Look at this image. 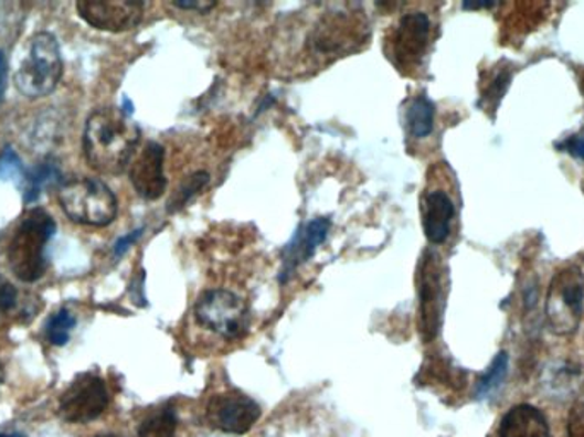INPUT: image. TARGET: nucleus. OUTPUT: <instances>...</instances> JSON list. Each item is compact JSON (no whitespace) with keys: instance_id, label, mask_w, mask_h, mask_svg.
Here are the masks:
<instances>
[{"instance_id":"9","label":"nucleus","mask_w":584,"mask_h":437,"mask_svg":"<svg viewBox=\"0 0 584 437\" xmlns=\"http://www.w3.org/2000/svg\"><path fill=\"white\" fill-rule=\"evenodd\" d=\"M418 315L424 340H433L442 327L445 284H443L442 257L436 252H426L417 274Z\"/></svg>"},{"instance_id":"29","label":"nucleus","mask_w":584,"mask_h":437,"mask_svg":"<svg viewBox=\"0 0 584 437\" xmlns=\"http://www.w3.org/2000/svg\"><path fill=\"white\" fill-rule=\"evenodd\" d=\"M562 148L570 152L574 158L584 159V139L580 136L570 137L562 143Z\"/></svg>"},{"instance_id":"8","label":"nucleus","mask_w":584,"mask_h":437,"mask_svg":"<svg viewBox=\"0 0 584 437\" xmlns=\"http://www.w3.org/2000/svg\"><path fill=\"white\" fill-rule=\"evenodd\" d=\"M193 318L200 328L224 340H238L248 332V306L230 289L205 290L193 306Z\"/></svg>"},{"instance_id":"2","label":"nucleus","mask_w":584,"mask_h":437,"mask_svg":"<svg viewBox=\"0 0 584 437\" xmlns=\"http://www.w3.org/2000/svg\"><path fill=\"white\" fill-rule=\"evenodd\" d=\"M140 130L129 114L102 108L91 115L84 129V156L91 168L103 174H120L136 154Z\"/></svg>"},{"instance_id":"10","label":"nucleus","mask_w":584,"mask_h":437,"mask_svg":"<svg viewBox=\"0 0 584 437\" xmlns=\"http://www.w3.org/2000/svg\"><path fill=\"white\" fill-rule=\"evenodd\" d=\"M108 402L105 381L96 374H81L62 395L61 415L67 423H91L106 411Z\"/></svg>"},{"instance_id":"17","label":"nucleus","mask_w":584,"mask_h":437,"mask_svg":"<svg viewBox=\"0 0 584 437\" xmlns=\"http://www.w3.org/2000/svg\"><path fill=\"white\" fill-rule=\"evenodd\" d=\"M434 105L426 95H418L405 108V129L415 140L427 139L434 130Z\"/></svg>"},{"instance_id":"21","label":"nucleus","mask_w":584,"mask_h":437,"mask_svg":"<svg viewBox=\"0 0 584 437\" xmlns=\"http://www.w3.org/2000/svg\"><path fill=\"white\" fill-rule=\"evenodd\" d=\"M209 181H211V174L208 171H197V173L187 177L168 202V212L173 214V212L185 207L200 190H204L209 185Z\"/></svg>"},{"instance_id":"14","label":"nucleus","mask_w":584,"mask_h":437,"mask_svg":"<svg viewBox=\"0 0 584 437\" xmlns=\"http://www.w3.org/2000/svg\"><path fill=\"white\" fill-rule=\"evenodd\" d=\"M424 234L433 245H443L452 234L453 218L456 215L452 195L443 189L426 190L421 200Z\"/></svg>"},{"instance_id":"25","label":"nucleus","mask_w":584,"mask_h":437,"mask_svg":"<svg viewBox=\"0 0 584 437\" xmlns=\"http://www.w3.org/2000/svg\"><path fill=\"white\" fill-rule=\"evenodd\" d=\"M24 168L21 164V159L15 154L14 149L6 148L0 154V181H18L24 180Z\"/></svg>"},{"instance_id":"27","label":"nucleus","mask_w":584,"mask_h":437,"mask_svg":"<svg viewBox=\"0 0 584 437\" xmlns=\"http://www.w3.org/2000/svg\"><path fill=\"white\" fill-rule=\"evenodd\" d=\"M18 301V290L8 280H0V311H9Z\"/></svg>"},{"instance_id":"32","label":"nucleus","mask_w":584,"mask_h":437,"mask_svg":"<svg viewBox=\"0 0 584 437\" xmlns=\"http://www.w3.org/2000/svg\"><path fill=\"white\" fill-rule=\"evenodd\" d=\"M0 437H24L21 434H0Z\"/></svg>"},{"instance_id":"12","label":"nucleus","mask_w":584,"mask_h":437,"mask_svg":"<svg viewBox=\"0 0 584 437\" xmlns=\"http://www.w3.org/2000/svg\"><path fill=\"white\" fill-rule=\"evenodd\" d=\"M77 12L89 26L109 33H124L139 26L144 18V4L140 2H93L83 0L77 2Z\"/></svg>"},{"instance_id":"15","label":"nucleus","mask_w":584,"mask_h":437,"mask_svg":"<svg viewBox=\"0 0 584 437\" xmlns=\"http://www.w3.org/2000/svg\"><path fill=\"white\" fill-rule=\"evenodd\" d=\"M332 227L330 218L318 217L311 223L306 224L302 230L295 234V238L284 249V267L280 274V280L286 283L287 277L299 267L314 257L318 246L323 245L327 239L328 231Z\"/></svg>"},{"instance_id":"22","label":"nucleus","mask_w":584,"mask_h":437,"mask_svg":"<svg viewBox=\"0 0 584 437\" xmlns=\"http://www.w3.org/2000/svg\"><path fill=\"white\" fill-rule=\"evenodd\" d=\"M506 374H508V354L499 352L487 373L482 374L479 383H477V396L486 398V396L492 395L502 385Z\"/></svg>"},{"instance_id":"7","label":"nucleus","mask_w":584,"mask_h":437,"mask_svg":"<svg viewBox=\"0 0 584 437\" xmlns=\"http://www.w3.org/2000/svg\"><path fill=\"white\" fill-rule=\"evenodd\" d=\"M62 77V55L57 39L39 33L31 40L30 52L15 72L14 83L24 98H45Z\"/></svg>"},{"instance_id":"3","label":"nucleus","mask_w":584,"mask_h":437,"mask_svg":"<svg viewBox=\"0 0 584 437\" xmlns=\"http://www.w3.org/2000/svg\"><path fill=\"white\" fill-rule=\"evenodd\" d=\"M53 233L55 223L43 209L26 212L8 249L9 265L18 279L34 283L45 274V246Z\"/></svg>"},{"instance_id":"6","label":"nucleus","mask_w":584,"mask_h":437,"mask_svg":"<svg viewBox=\"0 0 584 437\" xmlns=\"http://www.w3.org/2000/svg\"><path fill=\"white\" fill-rule=\"evenodd\" d=\"M584 311V274L577 265L555 271L545 295L546 324L555 335H571Z\"/></svg>"},{"instance_id":"19","label":"nucleus","mask_w":584,"mask_h":437,"mask_svg":"<svg viewBox=\"0 0 584 437\" xmlns=\"http://www.w3.org/2000/svg\"><path fill=\"white\" fill-rule=\"evenodd\" d=\"M59 178H61V170H59L55 161H52V159L43 161L30 173L24 174V200L34 202L42 195L43 189L57 183Z\"/></svg>"},{"instance_id":"30","label":"nucleus","mask_w":584,"mask_h":437,"mask_svg":"<svg viewBox=\"0 0 584 437\" xmlns=\"http://www.w3.org/2000/svg\"><path fill=\"white\" fill-rule=\"evenodd\" d=\"M178 9H185V11H189V9H192V11L200 12V14H205L208 11H212V9L215 8V2H177Z\"/></svg>"},{"instance_id":"24","label":"nucleus","mask_w":584,"mask_h":437,"mask_svg":"<svg viewBox=\"0 0 584 437\" xmlns=\"http://www.w3.org/2000/svg\"><path fill=\"white\" fill-rule=\"evenodd\" d=\"M509 81H511V72L508 68H502L490 77L489 84L482 89V102L487 103L489 108H495L501 102L506 89H508Z\"/></svg>"},{"instance_id":"4","label":"nucleus","mask_w":584,"mask_h":437,"mask_svg":"<svg viewBox=\"0 0 584 437\" xmlns=\"http://www.w3.org/2000/svg\"><path fill=\"white\" fill-rule=\"evenodd\" d=\"M65 214L77 224L105 227L117 217V196L98 178H74L59 190Z\"/></svg>"},{"instance_id":"5","label":"nucleus","mask_w":584,"mask_h":437,"mask_svg":"<svg viewBox=\"0 0 584 437\" xmlns=\"http://www.w3.org/2000/svg\"><path fill=\"white\" fill-rule=\"evenodd\" d=\"M433 42V21L423 11L405 12L386 33V58L402 74H415L423 67Z\"/></svg>"},{"instance_id":"16","label":"nucleus","mask_w":584,"mask_h":437,"mask_svg":"<svg viewBox=\"0 0 584 437\" xmlns=\"http://www.w3.org/2000/svg\"><path fill=\"white\" fill-rule=\"evenodd\" d=\"M501 437H551L545 414L533 405L520 404L509 408L499 426Z\"/></svg>"},{"instance_id":"20","label":"nucleus","mask_w":584,"mask_h":437,"mask_svg":"<svg viewBox=\"0 0 584 437\" xmlns=\"http://www.w3.org/2000/svg\"><path fill=\"white\" fill-rule=\"evenodd\" d=\"M177 426V412L171 407L159 408L140 423L139 437H174Z\"/></svg>"},{"instance_id":"18","label":"nucleus","mask_w":584,"mask_h":437,"mask_svg":"<svg viewBox=\"0 0 584 437\" xmlns=\"http://www.w3.org/2000/svg\"><path fill=\"white\" fill-rule=\"evenodd\" d=\"M543 374H546L543 386L558 398L574 393L583 380V370L571 361L558 362L555 366L546 367Z\"/></svg>"},{"instance_id":"33","label":"nucleus","mask_w":584,"mask_h":437,"mask_svg":"<svg viewBox=\"0 0 584 437\" xmlns=\"http://www.w3.org/2000/svg\"><path fill=\"white\" fill-rule=\"evenodd\" d=\"M98 437H120V436H98Z\"/></svg>"},{"instance_id":"11","label":"nucleus","mask_w":584,"mask_h":437,"mask_svg":"<svg viewBox=\"0 0 584 437\" xmlns=\"http://www.w3.org/2000/svg\"><path fill=\"white\" fill-rule=\"evenodd\" d=\"M261 415L257 402L240 392L217 393L209 399L205 408L209 426L236 436L248 433L258 423Z\"/></svg>"},{"instance_id":"13","label":"nucleus","mask_w":584,"mask_h":437,"mask_svg":"<svg viewBox=\"0 0 584 437\" xmlns=\"http://www.w3.org/2000/svg\"><path fill=\"white\" fill-rule=\"evenodd\" d=\"M164 154L161 143L148 142L130 164V181L142 199L158 200L167 192Z\"/></svg>"},{"instance_id":"1","label":"nucleus","mask_w":584,"mask_h":437,"mask_svg":"<svg viewBox=\"0 0 584 437\" xmlns=\"http://www.w3.org/2000/svg\"><path fill=\"white\" fill-rule=\"evenodd\" d=\"M370 40V23L354 6H333L318 14L302 40L306 67L321 68L359 52Z\"/></svg>"},{"instance_id":"28","label":"nucleus","mask_w":584,"mask_h":437,"mask_svg":"<svg viewBox=\"0 0 584 437\" xmlns=\"http://www.w3.org/2000/svg\"><path fill=\"white\" fill-rule=\"evenodd\" d=\"M142 233L144 230L132 231V233L127 234L124 238L118 239L117 245H115V255L121 257V255H124V253L127 252V249H129L140 236H142Z\"/></svg>"},{"instance_id":"23","label":"nucleus","mask_w":584,"mask_h":437,"mask_svg":"<svg viewBox=\"0 0 584 437\" xmlns=\"http://www.w3.org/2000/svg\"><path fill=\"white\" fill-rule=\"evenodd\" d=\"M76 327V318L67 309H61L57 315L50 318L46 324V337L53 345H65L71 339L72 328Z\"/></svg>"},{"instance_id":"31","label":"nucleus","mask_w":584,"mask_h":437,"mask_svg":"<svg viewBox=\"0 0 584 437\" xmlns=\"http://www.w3.org/2000/svg\"><path fill=\"white\" fill-rule=\"evenodd\" d=\"M6 86H8V62L4 53L0 52V102L4 98Z\"/></svg>"},{"instance_id":"26","label":"nucleus","mask_w":584,"mask_h":437,"mask_svg":"<svg viewBox=\"0 0 584 437\" xmlns=\"http://www.w3.org/2000/svg\"><path fill=\"white\" fill-rule=\"evenodd\" d=\"M567 437H584V399H577L567 417Z\"/></svg>"}]
</instances>
